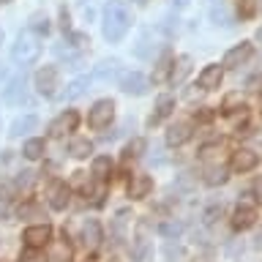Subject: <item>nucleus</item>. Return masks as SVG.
<instances>
[{
  "mask_svg": "<svg viewBox=\"0 0 262 262\" xmlns=\"http://www.w3.org/2000/svg\"><path fill=\"white\" fill-rule=\"evenodd\" d=\"M153 191V178L150 175H134L128 183V196L131 200H145Z\"/></svg>",
  "mask_w": 262,
  "mask_h": 262,
  "instance_id": "15",
  "label": "nucleus"
},
{
  "mask_svg": "<svg viewBox=\"0 0 262 262\" xmlns=\"http://www.w3.org/2000/svg\"><path fill=\"white\" fill-rule=\"evenodd\" d=\"M251 55H254V47L249 44V41H241V44L232 47V49L224 55V66H227V69H237V66H243Z\"/></svg>",
  "mask_w": 262,
  "mask_h": 262,
  "instance_id": "10",
  "label": "nucleus"
},
{
  "mask_svg": "<svg viewBox=\"0 0 262 262\" xmlns=\"http://www.w3.org/2000/svg\"><path fill=\"white\" fill-rule=\"evenodd\" d=\"M36 126H38L36 115H22V118H16L11 123V131H8V134H11V137H22V134H28V131H33Z\"/></svg>",
  "mask_w": 262,
  "mask_h": 262,
  "instance_id": "20",
  "label": "nucleus"
},
{
  "mask_svg": "<svg viewBox=\"0 0 262 262\" xmlns=\"http://www.w3.org/2000/svg\"><path fill=\"white\" fill-rule=\"evenodd\" d=\"M22 98H25V74L14 77L11 82H8V88L3 90V101L6 104H19Z\"/></svg>",
  "mask_w": 262,
  "mask_h": 262,
  "instance_id": "17",
  "label": "nucleus"
},
{
  "mask_svg": "<svg viewBox=\"0 0 262 262\" xmlns=\"http://www.w3.org/2000/svg\"><path fill=\"white\" fill-rule=\"evenodd\" d=\"M118 74H120V63L118 60H101L96 66V79H101V82H112Z\"/></svg>",
  "mask_w": 262,
  "mask_h": 262,
  "instance_id": "22",
  "label": "nucleus"
},
{
  "mask_svg": "<svg viewBox=\"0 0 262 262\" xmlns=\"http://www.w3.org/2000/svg\"><path fill=\"white\" fill-rule=\"evenodd\" d=\"M0 44H3V28H0Z\"/></svg>",
  "mask_w": 262,
  "mask_h": 262,
  "instance_id": "47",
  "label": "nucleus"
},
{
  "mask_svg": "<svg viewBox=\"0 0 262 262\" xmlns=\"http://www.w3.org/2000/svg\"><path fill=\"white\" fill-rule=\"evenodd\" d=\"M112 120H115V101H112V98H101V101H96L93 110L88 112V126L96 128V131L106 128Z\"/></svg>",
  "mask_w": 262,
  "mask_h": 262,
  "instance_id": "3",
  "label": "nucleus"
},
{
  "mask_svg": "<svg viewBox=\"0 0 262 262\" xmlns=\"http://www.w3.org/2000/svg\"><path fill=\"white\" fill-rule=\"evenodd\" d=\"M237 104H241V93H229V96L224 98V106H221V112H224V115H232ZM237 110H241V106H237Z\"/></svg>",
  "mask_w": 262,
  "mask_h": 262,
  "instance_id": "35",
  "label": "nucleus"
},
{
  "mask_svg": "<svg viewBox=\"0 0 262 262\" xmlns=\"http://www.w3.org/2000/svg\"><path fill=\"white\" fill-rule=\"evenodd\" d=\"M69 153L74 156V159H88L90 153H93V142L85 137H74L69 142Z\"/></svg>",
  "mask_w": 262,
  "mask_h": 262,
  "instance_id": "23",
  "label": "nucleus"
},
{
  "mask_svg": "<svg viewBox=\"0 0 262 262\" xmlns=\"http://www.w3.org/2000/svg\"><path fill=\"white\" fill-rule=\"evenodd\" d=\"M16 196V183L11 180H0V202H11Z\"/></svg>",
  "mask_w": 262,
  "mask_h": 262,
  "instance_id": "33",
  "label": "nucleus"
},
{
  "mask_svg": "<svg viewBox=\"0 0 262 262\" xmlns=\"http://www.w3.org/2000/svg\"><path fill=\"white\" fill-rule=\"evenodd\" d=\"M172 110H175V98H172L169 93L159 96V101H156V112L150 115V126H156V123L164 120V118H169Z\"/></svg>",
  "mask_w": 262,
  "mask_h": 262,
  "instance_id": "18",
  "label": "nucleus"
},
{
  "mask_svg": "<svg viewBox=\"0 0 262 262\" xmlns=\"http://www.w3.org/2000/svg\"><path fill=\"white\" fill-rule=\"evenodd\" d=\"M254 221H257V208H251V205H237L235 213H232V227L243 232V229L254 227Z\"/></svg>",
  "mask_w": 262,
  "mask_h": 262,
  "instance_id": "14",
  "label": "nucleus"
},
{
  "mask_svg": "<svg viewBox=\"0 0 262 262\" xmlns=\"http://www.w3.org/2000/svg\"><path fill=\"white\" fill-rule=\"evenodd\" d=\"M196 120H202V123H210V120H213V112H210V110H202L200 115H196Z\"/></svg>",
  "mask_w": 262,
  "mask_h": 262,
  "instance_id": "41",
  "label": "nucleus"
},
{
  "mask_svg": "<svg viewBox=\"0 0 262 262\" xmlns=\"http://www.w3.org/2000/svg\"><path fill=\"white\" fill-rule=\"evenodd\" d=\"M88 90H90V77H77L74 82H69V85H66V98H69V101H74V98L85 96Z\"/></svg>",
  "mask_w": 262,
  "mask_h": 262,
  "instance_id": "24",
  "label": "nucleus"
},
{
  "mask_svg": "<svg viewBox=\"0 0 262 262\" xmlns=\"http://www.w3.org/2000/svg\"><path fill=\"white\" fill-rule=\"evenodd\" d=\"M257 41H262V28L257 30Z\"/></svg>",
  "mask_w": 262,
  "mask_h": 262,
  "instance_id": "46",
  "label": "nucleus"
},
{
  "mask_svg": "<svg viewBox=\"0 0 262 262\" xmlns=\"http://www.w3.org/2000/svg\"><path fill=\"white\" fill-rule=\"evenodd\" d=\"M33 178H36V172H30V169H25V172H19V178H16V188H30V183H33Z\"/></svg>",
  "mask_w": 262,
  "mask_h": 262,
  "instance_id": "37",
  "label": "nucleus"
},
{
  "mask_svg": "<svg viewBox=\"0 0 262 262\" xmlns=\"http://www.w3.org/2000/svg\"><path fill=\"white\" fill-rule=\"evenodd\" d=\"M85 196H90V202H93V205H101L104 196H106L104 180H93V183H88V186H85Z\"/></svg>",
  "mask_w": 262,
  "mask_h": 262,
  "instance_id": "26",
  "label": "nucleus"
},
{
  "mask_svg": "<svg viewBox=\"0 0 262 262\" xmlns=\"http://www.w3.org/2000/svg\"><path fill=\"white\" fill-rule=\"evenodd\" d=\"M69 186H63V183H57L52 186V191H49V208H55V210H66L69 208Z\"/></svg>",
  "mask_w": 262,
  "mask_h": 262,
  "instance_id": "19",
  "label": "nucleus"
},
{
  "mask_svg": "<svg viewBox=\"0 0 262 262\" xmlns=\"http://www.w3.org/2000/svg\"><path fill=\"white\" fill-rule=\"evenodd\" d=\"M128 25H131V16H128L126 3L123 0H110L104 8V38L110 44H118L128 33Z\"/></svg>",
  "mask_w": 262,
  "mask_h": 262,
  "instance_id": "1",
  "label": "nucleus"
},
{
  "mask_svg": "<svg viewBox=\"0 0 262 262\" xmlns=\"http://www.w3.org/2000/svg\"><path fill=\"white\" fill-rule=\"evenodd\" d=\"M60 28H63L66 33L71 30V22H69V11H66V6L60 8Z\"/></svg>",
  "mask_w": 262,
  "mask_h": 262,
  "instance_id": "40",
  "label": "nucleus"
},
{
  "mask_svg": "<svg viewBox=\"0 0 262 262\" xmlns=\"http://www.w3.org/2000/svg\"><path fill=\"white\" fill-rule=\"evenodd\" d=\"M175 6H178V8H183V6H188V0H175Z\"/></svg>",
  "mask_w": 262,
  "mask_h": 262,
  "instance_id": "43",
  "label": "nucleus"
},
{
  "mask_svg": "<svg viewBox=\"0 0 262 262\" xmlns=\"http://www.w3.org/2000/svg\"><path fill=\"white\" fill-rule=\"evenodd\" d=\"M172 74V60L169 57H161L159 63H156V71H153V85H161V82H167Z\"/></svg>",
  "mask_w": 262,
  "mask_h": 262,
  "instance_id": "28",
  "label": "nucleus"
},
{
  "mask_svg": "<svg viewBox=\"0 0 262 262\" xmlns=\"http://www.w3.org/2000/svg\"><path fill=\"white\" fill-rule=\"evenodd\" d=\"M147 85H150V82H147V77L139 74V71H131V74H126V77L120 79V90L128 93V96H145Z\"/></svg>",
  "mask_w": 262,
  "mask_h": 262,
  "instance_id": "7",
  "label": "nucleus"
},
{
  "mask_svg": "<svg viewBox=\"0 0 262 262\" xmlns=\"http://www.w3.org/2000/svg\"><path fill=\"white\" fill-rule=\"evenodd\" d=\"M213 19H216V25H229V16H227V11L224 8H213Z\"/></svg>",
  "mask_w": 262,
  "mask_h": 262,
  "instance_id": "39",
  "label": "nucleus"
},
{
  "mask_svg": "<svg viewBox=\"0 0 262 262\" xmlns=\"http://www.w3.org/2000/svg\"><path fill=\"white\" fill-rule=\"evenodd\" d=\"M227 167L224 164H210L208 169H205V183L208 186H224L227 183Z\"/></svg>",
  "mask_w": 262,
  "mask_h": 262,
  "instance_id": "21",
  "label": "nucleus"
},
{
  "mask_svg": "<svg viewBox=\"0 0 262 262\" xmlns=\"http://www.w3.org/2000/svg\"><path fill=\"white\" fill-rule=\"evenodd\" d=\"M257 164H259V156L254 150H249V147H241V150L232 153V169L241 172V175H243V172H251Z\"/></svg>",
  "mask_w": 262,
  "mask_h": 262,
  "instance_id": "11",
  "label": "nucleus"
},
{
  "mask_svg": "<svg viewBox=\"0 0 262 262\" xmlns=\"http://www.w3.org/2000/svg\"><path fill=\"white\" fill-rule=\"evenodd\" d=\"M126 221H128V210H120L118 216H115V221H112V237H115V243H120L123 235H126Z\"/></svg>",
  "mask_w": 262,
  "mask_h": 262,
  "instance_id": "29",
  "label": "nucleus"
},
{
  "mask_svg": "<svg viewBox=\"0 0 262 262\" xmlns=\"http://www.w3.org/2000/svg\"><path fill=\"white\" fill-rule=\"evenodd\" d=\"M112 175V161L110 156H98V159H93V178L96 180H106Z\"/></svg>",
  "mask_w": 262,
  "mask_h": 262,
  "instance_id": "25",
  "label": "nucleus"
},
{
  "mask_svg": "<svg viewBox=\"0 0 262 262\" xmlns=\"http://www.w3.org/2000/svg\"><path fill=\"white\" fill-rule=\"evenodd\" d=\"M3 77H6V66L0 63V79H3Z\"/></svg>",
  "mask_w": 262,
  "mask_h": 262,
  "instance_id": "44",
  "label": "nucleus"
},
{
  "mask_svg": "<svg viewBox=\"0 0 262 262\" xmlns=\"http://www.w3.org/2000/svg\"><path fill=\"white\" fill-rule=\"evenodd\" d=\"M38 55H41V44H38V38L33 36L30 30H25L16 36V44L11 47V57L19 66H28V63H36L38 60Z\"/></svg>",
  "mask_w": 262,
  "mask_h": 262,
  "instance_id": "2",
  "label": "nucleus"
},
{
  "mask_svg": "<svg viewBox=\"0 0 262 262\" xmlns=\"http://www.w3.org/2000/svg\"><path fill=\"white\" fill-rule=\"evenodd\" d=\"M188 139H191V123L178 120V123H172V126L167 128V145L180 147V145H186Z\"/></svg>",
  "mask_w": 262,
  "mask_h": 262,
  "instance_id": "13",
  "label": "nucleus"
},
{
  "mask_svg": "<svg viewBox=\"0 0 262 262\" xmlns=\"http://www.w3.org/2000/svg\"><path fill=\"white\" fill-rule=\"evenodd\" d=\"M47 259L49 262H71L74 259V246H71L69 237H66V232H63L60 241L49 243V257Z\"/></svg>",
  "mask_w": 262,
  "mask_h": 262,
  "instance_id": "12",
  "label": "nucleus"
},
{
  "mask_svg": "<svg viewBox=\"0 0 262 262\" xmlns=\"http://www.w3.org/2000/svg\"><path fill=\"white\" fill-rule=\"evenodd\" d=\"M49 237H52V227H49L47 221L44 224H36V227H28L22 232V241L28 249H41V246L49 243Z\"/></svg>",
  "mask_w": 262,
  "mask_h": 262,
  "instance_id": "5",
  "label": "nucleus"
},
{
  "mask_svg": "<svg viewBox=\"0 0 262 262\" xmlns=\"http://www.w3.org/2000/svg\"><path fill=\"white\" fill-rule=\"evenodd\" d=\"M19 262H44V259H41V257H36V254H22V257H19Z\"/></svg>",
  "mask_w": 262,
  "mask_h": 262,
  "instance_id": "42",
  "label": "nucleus"
},
{
  "mask_svg": "<svg viewBox=\"0 0 262 262\" xmlns=\"http://www.w3.org/2000/svg\"><path fill=\"white\" fill-rule=\"evenodd\" d=\"M30 28L36 33H44V36H47V33H49V19L44 14H36V16H33V22H30Z\"/></svg>",
  "mask_w": 262,
  "mask_h": 262,
  "instance_id": "36",
  "label": "nucleus"
},
{
  "mask_svg": "<svg viewBox=\"0 0 262 262\" xmlns=\"http://www.w3.org/2000/svg\"><path fill=\"white\" fill-rule=\"evenodd\" d=\"M221 79H224V66L210 63V66H205L202 74L196 77V85H200L202 90H216L221 85Z\"/></svg>",
  "mask_w": 262,
  "mask_h": 262,
  "instance_id": "6",
  "label": "nucleus"
},
{
  "mask_svg": "<svg viewBox=\"0 0 262 262\" xmlns=\"http://www.w3.org/2000/svg\"><path fill=\"white\" fill-rule=\"evenodd\" d=\"M123 153H126V159H139V156L145 153V139L142 137H134L126 145V150H123Z\"/></svg>",
  "mask_w": 262,
  "mask_h": 262,
  "instance_id": "32",
  "label": "nucleus"
},
{
  "mask_svg": "<svg viewBox=\"0 0 262 262\" xmlns=\"http://www.w3.org/2000/svg\"><path fill=\"white\" fill-rule=\"evenodd\" d=\"M44 139H28L25 142V147H22V153H25V159H30V161H36V159H41L44 156Z\"/></svg>",
  "mask_w": 262,
  "mask_h": 262,
  "instance_id": "27",
  "label": "nucleus"
},
{
  "mask_svg": "<svg viewBox=\"0 0 262 262\" xmlns=\"http://www.w3.org/2000/svg\"><path fill=\"white\" fill-rule=\"evenodd\" d=\"M254 11H257V3H254V0H237V14H241L243 19L254 16Z\"/></svg>",
  "mask_w": 262,
  "mask_h": 262,
  "instance_id": "34",
  "label": "nucleus"
},
{
  "mask_svg": "<svg viewBox=\"0 0 262 262\" xmlns=\"http://www.w3.org/2000/svg\"><path fill=\"white\" fill-rule=\"evenodd\" d=\"M188 71H191V57H180V60H178V71L175 69H172V74H169V79L172 82H183V77H186V74Z\"/></svg>",
  "mask_w": 262,
  "mask_h": 262,
  "instance_id": "31",
  "label": "nucleus"
},
{
  "mask_svg": "<svg viewBox=\"0 0 262 262\" xmlns=\"http://www.w3.org/2000/svg\"><path fill=\"white\" fill-rule=\"evenodd\" d=\"M257 249H262V232L257 235Z\"/></svg>",
  "mask_w": 262,
  "mask_h": 262,
  "instance_id": "45",
  "label": "nucleus"
},
{
  "mask_svg": "<svg viewBox=\"0 0 262 262\" xmlns=\"http://www.w3.org/2000/svg\"><path fill=\"white\" fill-rule=\"evenodd\" d=\"M60 88V74H57L55 66H44V69L36 71V90L44 98H52Z\"/></svg>",
  "mask_w": 262,
  "mask_h": 262,
  "instance_id": "4",
  "label": "nucleus"
},
{
  "mask_svg": "<svg viewBox=\"0 0 262 262\" xmlns=\"http://www.w3.org/2000/svg\"><path fill=\"white\" fill-rule=\"evenodd\" d=\"M147 221H139L137 224V237H134V246H131V257L134 259H145L147 254Z\"/></svg>",
  "mask_w": 262,
  "mask_h": 262,
  "instance_id": "16",
  "label": "nucleus"
},
{
  "mask_svg": "<svg viewBox=\"0 0 262 262\" xmlns=\"http://www.w3.org/2000/svg\"><path fill=\"white\" fill-rule=\"evenodd\" d=\"M216 219H221V205H219V208H216V205L208 208V213H205V224H213Z\"/></svg>",
  "mask_w": 262,
  "mask_h": 262,
  "instance_id": "38",
  "label": "nucleus"
},
{
  "mask_svg": "<svg viewBox=\"0 0 262 262\" xmlns=\"http://www.w3.org/2000/svg\"><path fill=\"white\" fill-rule=\"evenodd\" d=\"M0 3H8V0H0Z\"/></svg>",
  "mask_w": 262,
  "mask_h": 262,
  "instance_id": "48",
  "label": "nucleus"
},
{
  "mask_svg": "<svg viewBox=\"0 0 262 262\" xmlns=\"http://www.w3.org/2000/svg\"><path fill=\"white\" fill-rule=\"evenodd\" d=\"M101 241H104V229L98 224V219H88L82 224V243H85V249H98Z\"/></svg>",
  "mask_w": 262,
  "mask_h": 262,
  "instance_id": "9",
  "label": "nucleus"
},
{
  "mask_svg": "<svg viewBox=\"0 0 262 262\" xmlns=\"http://www.w3.org/2000/svg\"><path fill=\"white\" fill-rule=\"evenodd\" d=\"M159 232L164 237H169V241H178L180 232H183V224H180V221H164V224L159 227Z\"/></svg>",
  "mask_w": 262,
  "mask_h": 262,
  "instance_id": "30",
  "label": "nucleus"
},
{
  "mask_svg": "<svg viewBox=\"0 0 262 262\" xmlns=\"http://www.w3.org/2000/svg\"><path fill=\"white\" fill-rule=\"evenodd\" d=\"M139 3H142V0H139Z\"/></svg>",
  "mask_w": 262,
  "mask_h": 262,
  "instance_id": "49",
  "label": "nucleus"
},
{
  "mask_svg": "<svg viewBox=\"0 0 262 262\" xmlns=\"http://www.w3.org/2000/svg\"><path fill=\"white\" fill-rule=\"evenodd\" d=\"M77 123H79V115L74 112V110H69V112H63L60 118L52 120L49 134H52V137H66V134H71V131L77 128Z\"/></svg>",
  "mask_w": 262,
  "mask_h": 262,
  "instance_id": "8",
  "label": "nucleus"
}]
</instances>
